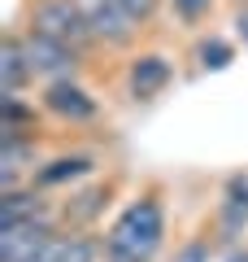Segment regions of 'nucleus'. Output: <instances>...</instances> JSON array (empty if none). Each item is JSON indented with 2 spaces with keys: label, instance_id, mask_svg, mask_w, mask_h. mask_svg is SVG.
<instances>
[{
  "label": "nucleus",
  "instance_id": "f257e3e1",
  "mask_svg": "<svg viewBox=\"0 0 248 262\" xmlns=\"http://www.w3.org/2000/svg\"><path fill=\"white\" fill-rule=\"evenodd\" d=\"M165 236H170L165 184L148 179L127 206L113 214V223L101 232L105 262H157L165 253Z\"/></svg>",
  "mask_w": 248,
  "mask_h": 262
},
{
  "label": "nucleus",
  "instance_id": "f03ea898",
  "mask_svg": "<svg viewBox=\"0 0 248 262\" xmlns=\"http://www.w3.org/2000/svg\"><path fill=\"white\" fill-rule=\"evenodd\" d=\"M39 110H44L48 127L61 131H87L105 118V101L96 96V88L87 79H57V83H44L35 92Z\"/></svg>",
  "mask_w": 248,
  "mask_h": 262
},
{
  "label": "nucleus",
  "instance_id": "7ed1b4c3",
  "mask_svg": "<svg viewBox=\"0 0 248 262\" xmlns=\"http://www.w3.org/2000/svg\"><path fill=\"white\" fill-rule=\"evenodd\" d=\"M179 83V57L165 53V48H144L122 57V92L135 105H153L161 101L170 88Z\"/></svg>",
  "mask_w": 248,
  "mask_h": 262
},
{
  "label": "nucleus",
  "instance_id": "20e7f679",
  "mask_svg": "<svg viewBox=\"0 0 248 262\" xmlns=\"http://www.w3.org/2000/svg\"><path fill=\"white\" fill-rule=\"evenodd\" d=\"M18 22L31 27V31H39V35L61 39V44L79 48V53H87V57H96L92 27H87V13H83L79 0H27Z\"/></svg>",
  "mask_w": 248,
  "mask_h": 262
},
{
  "label": "nucleus",
  "instance_id": "39448f33",
  "mask_svg": "<svg viewBox=\"0 0 248 262\" xmlns=\"http://www.w3.org/2000/svg\"><path fill=\"white\" fill-rule=\"evenodd\" d=\"M83 13H87V27H92V44L96 53H113V57H127L144 44V22L131 18L118 0H79Z\"/></svg>",
  "mask_w": 248,
  "mask_h": 262
},
{
  "label": "nucleus",
  "instance_id": "423d86ee",
  "mask_svg": "<svg viewBox=\"0 0 248 262\" xmlns=\"http://www.w3.org/2000/svg\"><path fill=\"white\" fill-rule=\"evenodd\" d=\"M13 27H18V39H22V48H27V61H31V70H35L39 88L57 83V79H83L87 75V61H92L87 53H79V48L61 44V39H53V35H39V31L22 27V22H13Z\"/></svg>",
  "mask_w": 248,
  "mask_h": 262
},
{
  "label": "nucleus",
  "instance_id": "0eeeda50",
  "mask_svg": "<svg viewBox=\"0 0 248 262\" xmlns=\"http://www.w3.org/2000/svg\"><path fill=\"white\" fill-rule=\"evenodd\" d=\"M209 232L218 241V253L248 241V170L222 175L218 196H213V214H209Z\"/></svg>",
  "mask_w": 248,
  "mask_h": 262
},
{
  "label": "nucleus",
  "instance_id": "6e6552de",
  "mask_svg": "<svg viewBox=\"0 0 248 262\" xmlns=\"http://www.w3.org/2000/svg\"><path fill=\"white\" fill-rule=\"evenodd\" d=\"M113 196H118V175H96L87 184L70 188V192L57 196V210H61V227L65 232H96L109 214Z\"/></svg>",
  "mask_w": 248,
  "mask_h": 262
},
{
  "label": "nucleus",
  "instance_id": "1a4fd4ad",
  "mask_svg": "<svg viewBox=\"0 0 248 262\" xmlns=\"http://www.w3.org/2000/svg\"><path fill=\"white\" fill-rule=\"evenodd\" d=\"M101 170H105V158L96 149H48V158L35 166L31 184L44 188V192H53V196H61V192H70V188L96 179Z\"/></svg>",
  "mask_w": 248,
  "mask_h": 262
},
{
  "label": "nucleus",
  "instance_id": "9d476101",
  "mask_svg": "<svg viewBox=\"0 0 248 262\" xmlns=\"http://www.w3.org/2000/svg\"><path fill=\"white\" fill-rule=\"evenodd\" d=\"M61 232H65L61 210H48L39 219H22V223H0V262H27L35 249H44Z\"/></svg>",
  "mask_w": 248,
  "mask_h": 262
},
{
  "label": "nucleus",
  "instance_id": "9b49d317",
  "mask_svg": "<svg viewBox=\"0 0 248 262\" xmlns=\"http://www.w3.org/2000/svg\"><path fill=\"white\" fill-rule=\"evenodd\" d=\"M35 70L27 61V48L18 39V27L5 31V48H0V96H35Z\"/></svg>",
  "mask_w": 248,
  "mask_h": 262
},
{
  "label": "nucleus",
  "instance_id": "f8f14e48",
  "mask_svg": "<svg viewBox=\"0 0 248 262\" xmlns=\"http://www.w3.org/2000/svg\"><path fill=\"white\" fill-rule=\"evenodd\" d=\"M235 39L222 35V31H201V35H192V70L196 75H209V70H227L231 61H235Z\"/></svg>",
  "mask_w": 248,
  "mask_h": 262
},
{
  "label": "nucleus",
  "instance_id": "ddd939ff",
  "mask_svg": "<svg viewBox=\"0 0 248 262\" xmlns=\"http://www.w3.org/2000/svg\"><path fill=\"white\" fill-rule=\"evenodd\" d=\"M227 9L222 0H165V18L175 22L187 35H201V31L213 27V18Z\"/></svg>",
  "mask_w": 248,
  "mask_h": 262
},
{
  "label": "nucleus",
  "instance_id": "4468645a",
  "mask_svg": "<svg viewBox=\"0 0 248 262\" xmlns=\"http://www.w3.org/2000/svg\"><path fill=\"white\" fill-rule=\"evenodd\" d=\"M165 262H218V241H213L209 223L196 227L192 236H183L175 249L165 253Z\"/></svg>",
  "mask_w": 248,
  "mask_h": 262
},
{
  "label": "nucleus",
  "instance_id": "2eb2a0df",
  "mask_svg": "<svg viewBox=\"0 0 248 262\" xmlns=\"http://www.w3.org/2000/svg\"><path fill=\"white\" fill-rule=\"evenodd\" d=\"M61 262H105V241L101 232H70Z\"/></svg>",
  "mask_w": 248,
  "mask_h": 262
},
{
  "label": "nucleus",
  "instance_id": "dca6fc26",
  "mask_svg": "<svg viewBox=\"0 0 248 262\" xmlns=\"http://www.w3.org/2000/svg\"><path fill=\"white\" fill-rule=\"evenodd\" d=\"M65 245H70V232H61V236H53V241L44 245V249H35L27 262H61V253H65Z\"/></svg>",
  "mask_w": 248,
  "mask_h": 262
},
{
  "label": "nucleus",
  "instance_id": "f3484780",
  "mask_svg": "<svg viewBox=\"0 0 248 262\" xmlns=\"http://www.w3.org/2000/svg\"><path fill=\"white\" fill-rule=\"evenodd\" d=\"M227 18H231V39L235 44H248V5H231Z\"/></svg>",
  "mask_w": 248,
  "mask_h": 262
},
{
  "label": "nucleus",
  "instance_id": "a211bd4d",
  "mask_svg": "<svg viewBox=\"0 0 248 262\" xmlns=\"http://www.w3.org/2000/svg\"><path fill=\"white\" fill-rule=\"evenodd\" d=\"M218 262H248V241H244V245H235V249H222V253H218Z\"/></svg>",
  "mask_w": 248,
  "mask_h": 262
}]
</instances>
